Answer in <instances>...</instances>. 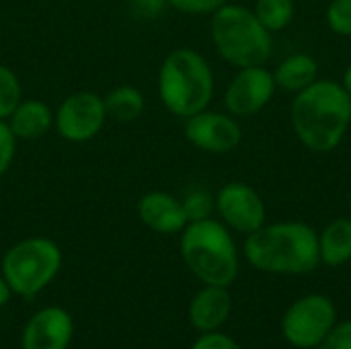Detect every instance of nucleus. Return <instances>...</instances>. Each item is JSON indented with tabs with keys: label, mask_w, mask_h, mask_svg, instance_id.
Listing matches in <instances>:
<instances>
[{
	"label": "nucleus",
	"mask_w": 351,
	"mask_h": 349,
	"mask_svg": "<svg viewBox=\"0 0 351 349\" xmlns=\"http://www.w3.org/2000/svg\"><path fill=\"white\" fill-rule=\"evenodd\" d=\"M290 125L306 150L315 154L333 152L351 128V95L337 80H315L294 95Z\"/></svg>",
	"instance_id": "f257e3e1"
},
{
	"label": "nucleus",
	"mask_w": 351,
	"mask_h": 349,
	"mask_svg": "<svg viewBox=\"0 0 351 349\" xmlns=\"http://www.w3.org/2000/svg\"><path fill=\"white\" fill-rule=\"evenodd\" d=\"M251 267L276 276H306L321 265L319 232L300 220L263 224L243 245Z\"/></svg>",
	"instance_id": "f03ea898"
},
{
	"label": "nucleus",
	"mask_w": 351,
	"mask_h": 349,
	"mask_svg": "<svg viewBox=\"0 0 351 349\" xmlns=\"http://www.w3.org/2000/svg\"><path fill=\"white\" fill-rule=\"evenodd\" d=\"M181 257L204 286L228 288L239 278V249L232 232L220 220L189 222L181 230Z\"/></svg>",
	"instance_id": "7ed1b4c3"
},
{
	"label": "nucleus",
	"mask_w": 351,
	"mask_h": 349,
	"mask_svg": "<svg viewBox=\"0 0 351 349\" xmlns=\"http://www.w3.org/2000/svg\"><path fill=\"white\" fill-rule=\"evenodd\" d=\"M214 72L210 62L191 47L169 51L158 70V97L169 113L187 119L210 107L214 99Z\"/></svg>",
	"instance_id": "20e7f679"
},
{
	"label": "nucleus",
	"mask_w": 351,
	"mask_h": 349,
	"mask_svg": "<svg viewBox=\"0 0 351 349\" xmlns=\"http://www.w3.org/2000/svg\"><path fill=\"white\" fill-rule=\"evenodd\" d=\"M210 35L216 53L230 66H267L274 53V35L259 23L253 8L224 4L212 14Z\"/></svg>",
	"instance_id": "39448f33"
},
{
	"label": "nucleus",
	"mask_w": 351,
	"mask_h": 349,
	"mask_svg": "<svg viewBox=\"0 0 351 349\" xmlns=\"http://www.w3.org/2000/svg\"><path fill=\"white\" fill-rule=\"evenodd\" d=\"M62 251L45 237L23 239L12 245L2 259V278L12 294L33 298L39 294L60 272Z\"/></svg>",
	"instance_id": "423d86ee"
},
{
	"label": "nucleus",
	"mask_w": 351,
	"mask_h": 349,
	"mask_svg": "<svg viewBox=\"0 0 351 349\" xmlns=\"http://www.w3.org/2000/svg\"><path fill=\"white\" fill-rule=\"evenodd\" d=\"M337 325V309L329 296L308 294L298 298L282 319L284 339L298 349H317Z\"/></svg>",
	"instance_id": "0eeeda50"
},
{
	"label": "nucleus",
	"mask_w": 351,
	"mask_h": 349,
	"mask_svg": "<svg viewBox=\"0 0 351 349\" xmlns=\"http://www.w3.org/2000/svg\"><path fill=\"white\" fill-rule=\"evenodd\" d=\"M220 222L241 234H251L267 222V208L261 193L245 181H228L216 193Z\"/></svg>",
	"instance_id": "6e6552de"
},
{
	"label": "nucleus",
	"mask_w": 351,
	"mask_h": 349,
	"mask_svg": "<svg viewBox=\"0 0 351 349\" xmlns=\"http://www.w3.org/2000/svg\"><path fill=\"white\" fill-rule=\"evenodd\" d=\"M276 91L278 86L267 66L239 68L226 84L224 107L237 119L253 117L271 103Z\"/></svg>",
	"instance_id": "1a4fd4ad"
},
{
	"label": "nucleus",
	"mask_w": 351,
	"mask_h": 349,
	"mask_svg": "<svg viewBox=\"0 0 351 349\" xmlns=\"http://www.w3.org/2000/svg\"><path fill=\"white\" fill-rule=\"evenodd\" d=\"M107 121V111L103 97L90 93V91H80L64 99L53 113V125L58 134L74 144L88 142L93 140L105 125Z\"/></svg>",
	"instance_id": "9d476101"
},
{
	"label": "nucleus",
	"mask_w": 351,
	"mask_h": 349,
	"mask_svg": "<svg viewBox=\"0 0 351 349\" xmlns=\"http://www.w3.org/2000/svg\"><path fill=\"white\" fill-rule=\"evenodd\" d=\"M185 138L197 150L208 154H228L243 142V128L228 111L204 109L185 119Z\"/></svg>",
	"instance_id": "9b49d317"
},
{
	"label": "nucleus",
	"mask_w": 351,
	"mask_h": 349,
	"mask_svg": "<svg viewBox=\"0 0 351 349\" xmlns=\"http://www.w3.org/2000/svg\"><path fill=\"white\" fill-rule=\"evenodd\" d=\"M74 333L70 313L60 306L37 311L23 329V349H68Z\"/></svg>",
	"instance_id": "f8f14e48"
},
{
	"label": "nucleus",
	"mask_w": 351,
	"mask_h": 349,
	"mask_svg": "<svg viewBox=\"0 0 351 349\" xmlns=\"http://www.w3.org/2000/svg\"><path fill=\"white\" fill-rule=\"evenodd\" d=\"M138 218L158 234H181L189 224L181 200L167 191L144 193L138 202Z\"/></svg>",
	"instance_id": "ddd939ff"
},
{
	"label": "nucleus",
	"mask_w": 351,
	"mask_h": 349,
	"mask_svg": "<svg viewBox=\"0 0 351 349\" xmlns=\"http://www.w3.org/2000/svg\"><path fill=\"white\" fill-rule=\"evenodd\" d=\"M232 298L228 288L222 286H204L189 304V321L191 325L202 331H218L230 317Z\"/></svg>",
	"instance_id": "4468645a"
},
{
	"label": "nucleus",
	"mask_w": 351,
	"mask_h": 349,
	"mask_svg": "<svg viewBox=\"0 0 351 349\" xmlns=\"http://www.w3.org/2000/svg\"><path fill=\"white\" fill-rule=\"evenodd\" d=\"M16 140H39L53 125V111L39 99H21L6 119Z\"/></svg>",
	"instance_id": "2eb2a0df"
},
{
	"label": "nucleus",
	"mask_w": 351,
	"mask_h": 349,
	"mask_svg": "<svg viewBox=\"0 0 351 349\" xmlns=\"http://www.w3.org/2000/svg\"><path fill=\"white\" fill-rule=\"evenodd\" d=\"M271 74L278 91L296 95L319 80V62L304 51L290 53L271 70Z\"/></svg>",
	"instance_id": "dca6fc26"
},
{
	"label": "nucleus",
	"mask_w": 351,
	"mask_h": 349,
	"mask_svg": "<svg viewBox=\"0 0 351 349\" xmlns=\"http://www.w3.org/2000/svg\"><path fill=\"white\" fill-rule=\"evenodd\" d=\"M321 263L341 267L351 261V218H335L319 232Z\"/></svg>",
	"instance_id": "f3484780"
},
{
	"label": "nucleus",
	"mask_w": 351,
	"mask_h": 349,
	"mask_svg": "<svg viewBox=\"0 0 351 349\" xmlns=\"http://www.w3.org/2000/svg\"><path fill=\"white\" fill-rule=\"evenodd\" d=\"M103 103H105L107 119H115L119 123L136 121L142 115L144 105H146L144 95L132 84L115 86L113 91H109L107 97H103Z\"/></svg>",
	"instance_id": "a211bd4d"
},
{
	"label": "nucleus",
	"mask_w": 351,
	"mask_h": 349,
	"mask_svg": "<svg viewBox=\"0 0 351 349\" xmlns=\"http://www.w3.org/2000/svg\"><path fill=\"white\" fill-rule=\"evenodd\" d=\"M253 12L259 23L274 35L292 25L296 6L294 0H255Z\"/></svg>",
	"instance_id": "6ab92c4d"
},
{
	"label": "nucleus",
	"mask_w": 351,
	"mask_h": 349,
	"mask_svg": "<svg viewBox=\"0 0 351 349\" xmlns=\"http://www.w3.org/2000/svg\"><path fill=\"white\" fill-rule=\"evenodd\" d=\"M187 222H197V220H206L212 218L216 212V195L210 193L204 187H193L185 193V197L181 200Z\"/></svg>",
	"instance_id": "aec40b11"
},
{
	"label": "nucleus",
	"mask_w": 351,
	"mask_h": 349,
	"mask_svg": "<svg viewBox=\"0 0 351 349\" xmlns=\"http://www.w3.org/2000/svg\"><path fill=\"white\" fill-rule=\"evenodd\" d=\"M19 103H21L19 76L8 66L0 64V119H8Z\"/></svg>",
	"instance_id": "412c9836"
},
{
	"label": "nucleus",
	"mask_w": 351,
	"mask_h": 349,
	"mask_svg": "<svg viewBox=\"0 0 351 349\" xmlns=\"http://www.w3.org/2000/svg\"><path fill=\"white\" fill-rule=\"evenodd\" d=\"M327 27L341 37H351V0H331L325 12Z\"/></svg>",
	"instance_id": "4be33fe9"
},
{
	"label": "nucleus",
	"mask_w": 351,
	"mask_h": 349,
	"mask_svg": "<svg viewBox=\"0 0 351 349\" xmlns=\"http://www.w3.org/2000/svg\"><path fill=\"white\" fill-rule=\"evenodd\" d=\"M228 0H167V4L183 14H214Z\"/></svg>",
	"instance_id": "5701e85b"
},
{
	"label": "nucleus",
	"mask_w": 351,
	"mask_h": 349,
	"mask_svg": "<svg viewBox=\"0 0 351 349\" xmlns=\"http://www.w3.org/2000/svg\"><path fill=\"white\" fill-rule=\"evenodd\" d=\"M16 154V136L6 119H0V177L10 169Z\"/></svg>",
	"instance_id": "b1692460"
},
{
	"label": "nucleus",
	"mask_w": 351,
	"mask_h": 349,
	"mask_svg": "<svg viewBox=\"0 0 351 349\" xmlns=\"http://www.w3.org/2000/svg\"><path fill=\"white\" fill-rule=\"evenodd\" d=\"M317 349H351V321L337 323Z\"/></svg>",
	"instance_id": "393cba45"
},
{
	"label": "nucleus",
	"mask_w": 351,
	"mask_h": 349,
	"mask_svg": "<svg viewBox=\"0 0 351 349\" xmlns=\"http://www.w3.org/2000/svg\"><path fill=\"white\" fill-rule=\"evenodd\" d=\"M191 349H243L232 337L224 335V333H218V331H210V333H204Z\"/></svg>",
	"instance_id": "a878e982"
},
{
	"label": "nucleus",
	"mask_w": 351,
	"mask_h": 349,
	"mask_svg": "<svg viewBox=\"0 0 351 349\" xmlns=\"http://www.w3.org/2000/svg\"><path fill=\"white\" fill-rule=\"evenodd\" d=\"M138 6H140V10L146 14V16H156L160 10H165L169 4H167V0H138Z\"/></svg>",
	"instance_id": "bb28decb"
},
{
	"label": "nucleus",
	"mask_w": 351,
	"mask_h": 349,
	"mask_svg": "<svg viewBox=\"0 0 351 349\" xmlns=\"http://www.w3.org/2000/svg\"><path fill=\"white\" fill-rule=\"evenodd\" d=\"M10 294H12L10 286H8V284H6V280L0 276V306H4V304L10 300Z\"/></svg>",
	"instance_id": "cd10ccee"
},
{
	"label": "nucleus",
	"mask_w": 351,
	"mask_h": 349,
	"mask_svg": "<svg viewBox=\"0 0 351 349\" xmlns=\"http://www.w3.org/2000/svg\"><path fill=\"white\" fill-rule=\"evenodd\" d=\"M341 84H343V88L348 91L351 95V62L348 64V68L343 70V76H341Z\"/></svg>",
	"instance_id": "c85d7f7f"
},
{
	"label": "nucleus",
	"mask_w": 351,
	"mask_h": 349,
	"mask_svg": "<svg viewBox=\"0 0 351 349\" xmlns=\"http://www.w3.org/2000/svg\"><path fill=\"white\" fill-rule=\"evenodd\" d=\"M348 210H350V214H348V216L351 218V195H350V202H348Z\"/></svg>",
	"instance_id": "c756f323"
}]
</instances>
